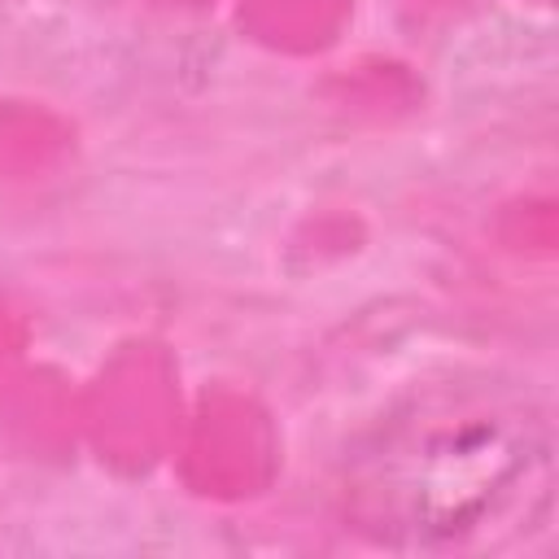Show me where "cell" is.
<instances>
[{
    "instance_id": "cell-1",
    "label": "cell",
    "mask_w": 559,
    "mask_h": 559,
    "mask_svg": "<svg viewBox=\"0 0 559 559\" xmlns=\"http://www.w3.org/2000/svg\"><path fill=\"white\" fill-rule=\"evenodd\" d=\"M428 463H432V472L415 489L419 493L415 528L454 533L459 524H472L489 507L493 489L528 476L533 445H528V432L520 437L498 424H472L463 432L432 437Z\"/></svg>"
}]
</instances>
